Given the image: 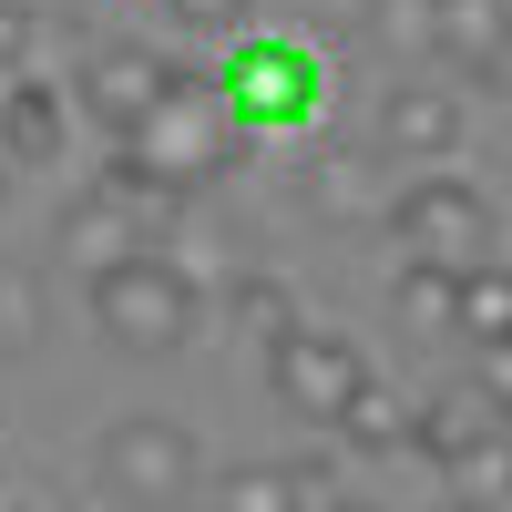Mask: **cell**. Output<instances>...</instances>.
<instances>
[{"label": "cell", "mask_w": 512, "mask_h": 512, "mask_svg": "<svg viewBox=\"0 0 512 512\" xmlns=\"http://www.w3.org/2000/svg\"><path fill=\"white\" fill-rule=\"evenodd\" d=\"M82 308H93V328L113 338V349H134V359H175L185 338H195V318H205V287H195L185 256L134 246V256H113V267H93Z\"/></svg>", "instance_id": "6da1fadb"}, {"label": "cell", "mask_w": 512, "mask_h": 512, "mask_svg": "<svg viewBox=\"0 0 512 512\" xmlns=\"http://www.w3.org/2000/svg\"><path fill=\"white\" fill-rule=\"evenodd\" d=\"M93 492L123 502V512H185L205 492V441L164 410H123L93 441Z\"/></svg>", "instance_id": "7a4b0ae2"}, {"label": "cell", "mask_w": 512, "mask_h": 512, "mask_svg": "<svg viewBox=\"0 0 512 512\" xmlns=\"http://www.w3.org/2000/svg\"><path fill=\"white\" fill-rule=\"evenodd\" d=\"M123 154H134L144 175H164L175 195H195V185H216L236 164V113H226V93L205 72H175V93L123 134Z\"/></svg>", "instance_id": "3957f363"}, {"label": "cell", "mask_w": 512, "mask_h": 512, "mask_svg": "<svg viewBox=\"0 0 512 512\" xmlns=\"http://www.w3.org/2000/svg\"><path fill=\"white\" fill-rule=\"evenodd\" d=\"M216 93L236 113V134H297V123H318V103H328V62L297 31H246L226 52V72H216Z\"/></svg>", "instance_id": "277c9868"}, {"label": "cell", "mask_w": 512, "mask_h": 512, "mask_svg": "<svg viewBox=\"0 0 512 512\" xmlns=\"http://www.w3.org/2000/svg\"><path fill=\"white\" fill-rule=\"evenodd\" d=\"M390 236H400V256H431V267H482L502 246V216H492V195L472 175L431 164V175H410L390 195Z\"/></svg>", "instance_id": "5b68a950"}, {"label": "cell", "mask_w": 512, "mask_h": 512, "mask_svg": "<svg viewBox=\"0 0 512 512\" xmlns=\"http://www.w3.org/2000/svg\"><path fill=\"white\" fill-rule=\"evenodd\" d=\"M267 390H277L287 420L338 431V410L369 390V359H359V338H338V328H308V318H297L287 338H267Z\"/></svg>", "instance_id": "8992f818"}, {"label": "cell", "mask_w": 512, "mask_h": 512, "mask_svg": "<svg viewBox=\"0 0 512 512\" xmlns=\"http://www.w3.org/2000/svg\"><path fill=\"white\" fill-rule=\"evenodd\" d=\"M72 93V113L93 123V134H134V123L175 93V62H164V41H93V52H82V72L62 82Z\"/></svg>", "instance_id": "52a82bcc"}, {"label": "cell", "mask_w": 512, "mask_h": 512, "mask_svg": "<svg viewBox=\"0 0 512 512\" xmlns=\"http://www.w3.org/2000/svg\"><path fill=\"white\" fill-rule=\"evenodd\" d=\"M369 134H379V154H390V164H451L461 134H472V113H461L451 82H390Z\"/></svg>", "instance_id": "ba28073f"}, {"label": "cell", "mask_w": 512, "mask_h": 512, "mask_svg": "<svg viewBox=\"0 0 512 512\" xmlns=\"http://www.w3.org/2000/svg\"><path fill=\"white\" fill-rule=\"evenodd\" d=\"M431 62L461 82H512V0H431Z\"/></svg>", "instance_id": "9c48e42d"}, {"label": "cell", "mask_w": 512, "mask_h": 512, "mask_svg": "<svg viewBox=\"0 0 512 512\" xmlns=\"http://www.w3.org/2000/svg\"><path fill=\"white\" fill-rule=\"evenodd\" d=\"M0 144H11L21 164H62L72 93H62V82H31V72H0Z\"/></svg>", "instance_id": "30bf717a"}, {"label": "cell", "mask_w": 512, "mask_h": 512, "mask_svg": "<svg viewBox=\"0 0 512 512\" xmlns=\"http://www.w3.org/2000/svg\"><path fill=\"white\" fill-rule=\"evenodd\" d=\"M328 461H256V472H226L216 512H328Z\"/></svg>", "instance_id": "8fae6325"}, {"label": "cell", "mask_w": 512, "mask_h": 512, "mask_svg": "<svg viewBox=\"0 0 512 512\" xmlns=\"http://www.w3.org/2000/svg\"><path fill=\"white\" fill-rule=\"evenodd\" d=\"M62 246H72V267L93 277V267H113V256H134V246H154V226H144L134 205L113 195V185H93V195H82L72 216H62Z\"/></svg>", "instance_id": "7c38bea8"}, {"label": "cell", "mask_w": 512, "mask_h": 512, "mask_svg": "<svg viewBox=\"0 0 512 512\" xmlns=\"http://www.w3.org/2000/svg\"><path fill=\"white\" fill-rule=\"evenodd\" d=\"M410 420H420V410H410L400 390H379V379H369V390L338 410V441L369 451V461H400V451H410Z\"/></svg>", "instance_id": "4fadbf2b"}, {"label": "cell", "mask_w": 512, "mask_h": 512, "mask_svg": "<svg viewBox=\"0 0 512 512\" xmlns=\"http://www.w3.org/2000/svg\"><path fill=\"white\" fill-rule=\"evenodd\" d=\"M390 308H400V328H451V308H461V267L400 256V277H390Z\"/></svg>", "instance_id": "5bb4252c"}, {"label": "cell", "mask_w": 512, "mask_h": 512, "mask_svg": "<svg viewBox=\"0 0 512 512\" xmlns=\"http://www.w3.org/2000/svg\"><path fill=\"white\" fill-rule=\"evenodd\" d=\"M451 328L472 338V349H492V338L512 328V267H502V256H482V267H461V308H451Z\"/></svg>", "instance_id": "9a60e30c"}, {"label": "cell", "mask_w": 512, "mask_h": 512, "mask_svg": "<svg viewBox=\"0 0 512 512\" xmlns=\"http://www.w3.org/2000/svg\"><path fill=\"white\" fill-rule=\"evenodd\" d=\"M226 308H236V328H256V338H287V328H297V297H287L277 277H236Z\"/></svg>", "instance_id": "2e32d148"}, {"label": "cell", "mask_w": 512, "mask_h": 512, "mask_svg": "<svg viewBox=\"0 0 512 512\" xmlns=\"http://www.w3.org/2000/svg\"><path fill=\"white\" fill-rule=\"evenodd\" d=\"M154 11H164V31H185V41H226V31H246L256 0H154Z\"/></svg>", "instance_id": "e0dca14e"}, {"label": "cell", "mask_w": 512, "mask_h": 512, "mask_svg": "<svg viewBox=\"0 0 512 512\" xmlns=\"http://www.w3.org/2000/svg\"><path fill=\"white\" fill-rule=\"evenodd\" d=\"M31 338H41V277L0 267V349H31Z\"/></svg>", "instance_id": "ac0fdd59"}, {"label": "cell", "mask_w": 512, "mask_h": 512, "mask_svg": "<svg viewBox=\"0 0 512 512\" xmlns=\"http://www.w3.org/2000/svg\"><path fill=\"white\" fill-rule=\"evenodd\" d=\"M369 31L390 52H431V0H369Z\"/></svg>", "instance_id": "d6986e66"}, {"label": "cell", "mask_w": 512, "mask_h": 512, "mask_svg": "<svg viewBox=\"0 0 512 512\" xmlns=\"http://www.w3.org/2000/svg\"><path fill=\"white\" fill-rule=\"evenodd\" d=\"M31 52H41V11L31 0H0V72H31Z\"/></svg>", "instance_id": "ffe728a7"}, {"label": "cell", "mask_w": 512, "mask_h": 512, "mask_svg": "<svg viewBox=\"0 0 512 512\" xmlns=\"http://www.w3.org/2000/svg\"><path fill=\"white\" fill-rule=\"evenodd\" d=\"M482 400H492V410L512 420V328H502L492 349H482Z\"/></svg>", "instance_id": "44dd1931"}, {"label": "cell", "mask_w": 512, "mask_h": 512, "mask_svg": "<svg viewBox=\"0 0 512 512\" xmlns=\"http://www.w3.org/2000/svg\"><path fill=\"white\" fill-rule=\"evenodd\" d=\"M328 512H390V502H369V492H338V502H328Z\"/></svg>", "instance_id": "7402d4cb"}, {"label": "cell", "mask_w": 512, "mask_h": 512, "mask_svg": "<svg viewBox=\"0 0 512 512\" xmlns=\"http://www.w3.org/2000/svg\"><path fill=\"white\" fill-rule=\"evenodd\" d=\"M11 175H21V154H11V144H0V195H11Z\"/></svg>", "instance_id": "603a6c76"}, {"label": "cell", "mask_w": 512, "mask_h": 512, "mask_svg": "<svg viewBox=\"0 0 512 512\" xmlns=\"http://www.w3.org/2000/svg\"><path fill=\"white\" fill-rule=\"evenodd\" d=\"M0 512H41V502H21V492H0Z\"/></svg>", "instance_id": "cb8c5ba5"}, {"label": "cell", "mask_w": 512, "mask_h": 512, "mask_svg": "<svg viewBox=\"0 0 512 512\" xmlns=\"http://www.w3.org/2000/svg\"><path fill=\"white\" fill-rule=\"evenodd\" d=\"M82 11H113V0H82Z\"/></svg>", "instance_id": "d4e9b609"}]
</instances>
